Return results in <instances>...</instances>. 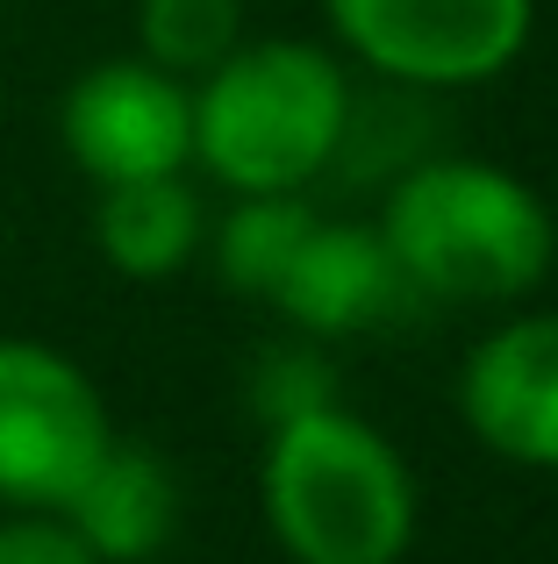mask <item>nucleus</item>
I'll return each mask as SVG.
<instances>
[{
	"label": "nucleus",
	"mask_w": 558,
	"mask_h": 564,
	"mask_svg": "<svg viewBox=\"0 0 558 564\" xmlns=\"http://www.w3.org/2000/svg\"><path fill=\"white\" fill-rule=\"evenodd\" d=\"M137 29H143L151 65H165V72H215L229 51H237L244 14H237V0H143Z\"/></svg>",
	"instance_id": "nucleus-12"
},
{
	"label": "nucleus",
	"mask_w": 558,
	"mask_h": 564,
	"mask_svg": "<svg viewBox=\"0 0 558 564\" xmlns=\"http://www.w3.org/2000/svg\"><path fill=\"white\" fill-rule=\"evenodd\" d=\"M358 57L416 86L494 79L530 36V0H330Z\"/></svg>",
	"instance_id": "nucleus-5"
},
{
	"label": "nucleus",
	"mask_w": 558,
	"mask_h": 564,
	"mask_svg": "<svg viewBox=\"0 0 558 564\" xmlns=\"http://www.w3.org/2000/svg\"><path fill=\"white\" fill-rule=\"evenodd\" d=\"M308 207L293 193H244V207L223 221V243H215V264H223V286L251 293V301H272L287 258L308 236Z\"/></svg>",
	"instance_id": "nucleus-11"
},
{
	"label": "nucleus",
	"mask_w": 558,
	"mask_h": 564,
	"mask_svg": "<svg viewBox=\"0 0 558 564\" xmlns=\"http://www.w3.org/2000/svg\"><path fill=\"white\" fill-rule=\"evenodd\" d=\"M394 272L444 301H516L551 264L537 193L494 165H416L379 215Z\"/></svg>",
	"instance_id": "nucleus-1"
},
{
	"label": "nucleus",
	"mask_w": 558,
	"mask_h": 564,
	"mask_svg": "<svg viewBox=\"0 0 558 564\" xmlns=\"http://www.w3.org/2000/svg\"><path fill=\"white\" fill-rule=\"evenodd\" d=\"M266 514L301 564H394L416 529L401 457L358 414L308 408L266 451Z\"/></svg>",
	"instance_id": "nucleus-2"
},
{
	"label": "nucleus",
	"mask_w": 558,
	"mask_h": 564,
	"mask_svg": "<svg viewBox=\"0 0 558 564\" xmlns=\"http://www.w3.org/2000/svg\"><path fill=\"white\" fill-rule=\"evenodd\" d=\"M100 258L129 279H165L194 258L201 243V200L180 186V172H158V180H115L100 186Z\"/></svg>",
	"instance_id": "nucleus-10"
},
{
	"label": "nucleus",
	"mask_w": 558,
	"mask_h": 564,
	"mask_svg": "<svg viewBox=\"0 0 558 564\" xmlns=\"http://www.w3.org/2000/svg\"><path fill=\"white\" fill-rule=\"evenodd\" d=\"M57 514L100 564H143L165 551L172 522H180V486L143 443H108Z\"/></svg>",
	"instance_id": "nucleus-8"
},
{
	"label": "nucleus",
	"mask_w": 558,
	"mask_h": 564,
	"mask_svg": "<svg viewBox=\"0 0 558 564\" xmlns=\"http://www.w3.org/2000/svg\"><path fill=\"white\" fill-rule=\"evenodd\" d=\"M344 72L308 43L229 51L194 94V158L237 193L308 186L344 143Z\"/></svg>",
	"instance_id": "nucleus-3"
},
{
	"label": "nucleus",
	"mask_w": 558,
	"mask_h": 564,
	"mask_svg": "<svg viewBox=\"0 0 558 564\" xmlns=\"http://www.w3.org/2000/svg\"><path fill=\"white\" fill-rule=\"evenodd\" d=\"M251 400L272 414V422H293V414H308V408H330V365H315V358H266L258 365Z\"/></svg>",
	"instance_id": "nucleus-13"
},
{
	"label": "nucleus",
	"mask_w": 558,
	"mask_h": 564,
	"mask_svg": "<svg viewBox=\"0 0 558 564\" xmlns=\"http://www.w3.org/2000/svg\"><path fill=\"white\" fill-rule=\"evenodd\" d=\"M465 422L487 451L558 471V315L508 322L465 358Z\"/></svg>",
	"instance_id": "nucleus-7"
},
{
	"label": "nucleus",
	"mask_w": 558,
	"mask_h": 564,
	"mask_svg": "<svg viewBox=\"0 0 558 564\" xmlns=\"http://www.w3.org/2000/svg\"><path fill=\"white\" fill-rule=\"evenodd\" d=\"M0 564H100V557L65 529V514L22 508L14 522H0Z\"/></svg>",
	"instance_id": "nucleus-14"
},
{
	"label": "nucleus",
	"mask_w": 558,
	"mask_h": 564,
	"mask_svg": "<svg viewBox=\"0 0 558 564\" xmlns=\"http://www.w3.org/2000/svg\"><path fill=\"white\" fill-rule=\"evenodd\" d=\"M115 443L94 379L51 344L0 336V500L57 514Z\"/></svg>",
	"instance_id": "nucleus-4"
},
{
	"label": "nucleus",
	"mask_w": 558,
	"mask_h": 564,
	"mask_svg": "<svg viewBox=\"0 0 558 564\" xmlns=\"http://www.w3.org/2000/svg\"><path fill=\"white\" fill-rule=\"evenodd\" d=\"M394 286H401V272H394L387 243L373 229L308 221L301 250L287 258V272L272 286V307L315 336H336V329H358L365 315H379L394 301Z\"/></svg>",
	"instance_id": "nucleus-9"
},
{
	"label": "nucleus",
	"mask_w": 558,
	"mask_h": 564,
	"mask_svg": "<svg viewBox=\"0 0 558 564\" xmlns=\"http://www.w3.org/2000/svg\"><path fill=\"white\" fill-rule=\"evenodd\" d=\"M57 129L86 180H158L194 158V94L165 65H94L65 94Z\"/></svg>",
	"instance_id": "nucleus-6"
}]
</instances>
